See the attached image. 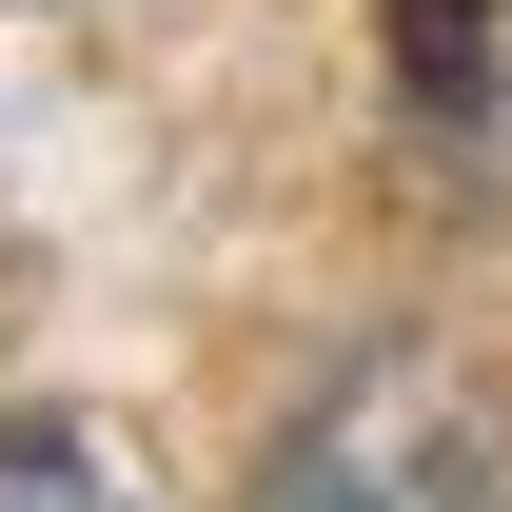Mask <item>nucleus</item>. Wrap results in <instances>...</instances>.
I'll return each mask as SVG.
<instances>
[{
	"label": "nucleus",
	"instance_id": "1",
	"mask_svg": "<svg viewBox=\"0 0 512 512\" xmlns=\"http://www.w3.org/2000/svg\"><path fill=\"white\" fill-rule=\"evenodd\" d=\"M473 453H493V414H473L453 355H355V375L276 434L256 512H473Z\"/></svg>",
	"mask_w": 512,
	"mask_h": 512
},
{
	"label": "nucleus",
	"instance_id": "2",
	"mask_svg": "<svg viewBox=\"0 0 512 512\" xmlns=\"http://www.w3.org/2000/svg\"><path fill=\"white\" fill-rule=\"evenodd\" d=\"M0 512H158V493H138L79 414H40V434H0Z\"/></svg>",
	"mask_w": 512,
	"mask_h": 512
},
{
	"label": "nucleus",
	"instance_id": "3",
	"mask_svg": "<svg viewBox=\"0 0 512 512\" xmlns=\"http://www.w3.org/2000/svg\"><path fill=\"white\" fill-rule=\"evenodd\" d=\"M394 40H414V99H473L493 79V0H394Z\"/></svg>",
	"mask_w": 512,
	"mask_h": 512
}]
</instances>
